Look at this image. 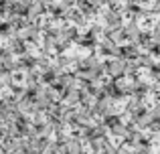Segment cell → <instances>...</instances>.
<instances>
[{
	"instance_id": "obj_1",
	"label": "cell",
	"mask_w": 160,
	"mask_h": 154,
	"mask_svg": "<svg viewBox=\"0 0 160 154\" xmlns=\"http://www.w3.org/2000/svg\"><path fill=\"white\" fill-rule=\"evenodd\" d=\"M158 16L156 14H142L140 18H138V28H140L142 32H150L154 31V27L158 24Z\"/></svg>"
},
{
	"instance_id": "obj_2",
	"label": "cell",
	"mask_w": 160,
	"mask_h": 154,
	"mask_svg": "<svg viewBox=\"0 0 160 154\" xmlns=\"http://www.w3.org/2000/svg\"><path fill=\"white\" fill-rule=\"evenodd\" d=\"M14 85H18V87H22V85H27V71H18V73H14Z\"/></svg>"
},
{
	"instance_id": "obj_3",
	"label": "cell",
	"mask_w": 160,
	"mask_h": 154,
	"mask_svg": "<svg viewBox=\"0 0 160 154\" xmlns=\"http://www.w3.org/2000/svg\"><path fill=\"white\" fill-rule=\"evenodd\" d=\"M150 150H154V152H158L160 150V134H156V136H152V140H150Z\"/></svg>"
}]
</instances>
